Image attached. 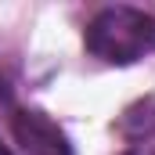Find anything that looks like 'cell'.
<instances>
[{"label": "cell", "instance_id": "1", "mask_svg": "<svg viewBox=\"0 0 155 155\" xmlns=\"http://www.w3.org/2000/svg\"><path fill=\"white\" fill-rule=\"evenodd\" d=\"M87 51L108 65H134L141 58L155 54V15L141 7H101L87 22Z\"/></svg>", "mask_w": 155, "mask_h": 155}, {"label": "cell", "instance_id": "2", "mask_svg": "<svg viewBox=\"0 0 155 155\" xmlns=\"http://www.w3.org/2000/svg\"><path fill=\"white\" fill-rule=\"evenodd\" d=\"M11 130H15V141L22 144L25 155H72L61 126L36 108H18L11 116Z\"/></svg>", "mask_w": 155, "mask_h": 155}, {"label": "cell", "instance_id": "3", "mask_svg": "<svg viewBox=\"0 0 155 155\" xmlns=\"http://www.w3.org/2000/svg\"><path fill=\"white\" fill-rule=\"evenodd\" d=\"M130 155H155V152H130Z\"/></svg>", "mask_w": 155, "mask_h": 155}, {"label": "cell", "instance_id": "4", "mask_svg": "<svg viewBox=\"0 0 155 155\" xmlns=\"http://www.w3.org/2000/svg\"><path fill=\"white\" fill-rule=\"evenodd\" d=\"M0 155H11V152H7V148H4V144H0Z\"/></svg>", "mask_w": 155, "mask_h": 155}]
</instances>
